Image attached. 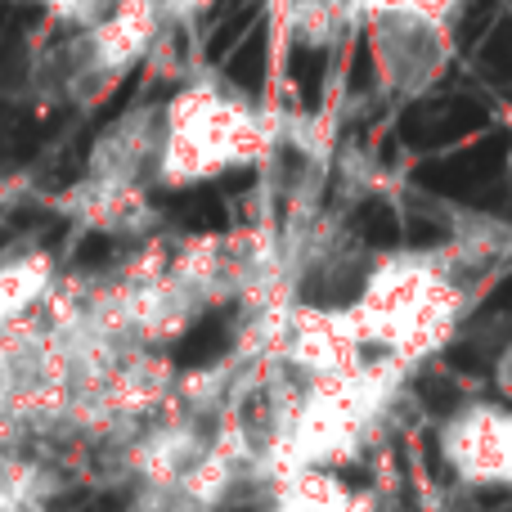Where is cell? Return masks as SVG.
<instances>
[{"label":"cell","instance_id":"277c9868","mask_svg":"<svg viewBox=\"0 0 512 512\" xmlns=\"http://www.w3.org/2000/svg\"><path fill=\"white\" fill-rule=\"evenodd\" d=\"M59 270L41 248H18L0 256V333L41 310V301L54 292Z\"/></svg>","mask_w":512,"mask_h":512},{"label":"cell","instance_id":"5b68a950","mask_svg":"<svg viewBox=\"0 0 512 512\" xmlns=\"http://www.w3.org/2000/svg\"><path fill=\"white\" fill-rule=\"evenodd\" d=\"M50 27H95L108 14H117L122 0H41Z\"/></svg>","mask_w":512,"mask_h":512},{"label":"cell","instance_id":"8992f818","mask_svg":"<svg viewBox=\"0 0 512 512\" xmlns=\"http://www.w3.org/2000/svg\"><path fill=\"white\" fill-rule=\"evenodd\" d=\"M490 18H495V0H472V5H468V14H463L459 41H463V45H477V36L490 27Z\"/></svg>","mask_w":512,"mask_h":512},{"label":"cell","instance_id":"6da1fadb","mask_svg":"<svg viewBox=\"0 0 512 512\" xmlns=\"http://www.w3.org/2000/svg\"><path fill=\"white\" fill-rule=\"evenodd\" d=\"M171 0H122L95 27H45L27 59V90L50 108H95L162 45Z\"/></svg>","mask_w":512,"mask_h":512},{"label":"cell","instance_id":"7a4b0ae2","mask_svg":"<svg viewBox=\"0 0 512 512\" xmlns=\"http://www.w3.org/2000/svg\"><path fill=\"white\" fill-rule=\"evenodd\" d=\"M274 153V131L239 86L216 72L189 77L162 104V194L248 171Z\"/></svg>","mask_w":512,"mask_h":512},{"label":"cell","instance_id":"3957f363","mask_svg":"<svg viewBox=\"0 0 512 512\" xmlns=\"http://www.w3.org/2000/svg\"><path fill=\"white\" fill-rule=\"evenodd\" d=\"M77 185L117 198H153L162 189V104H135L90 144Z\"/></svg>","mask_w":512,"mask_h":512}]
</instances>
